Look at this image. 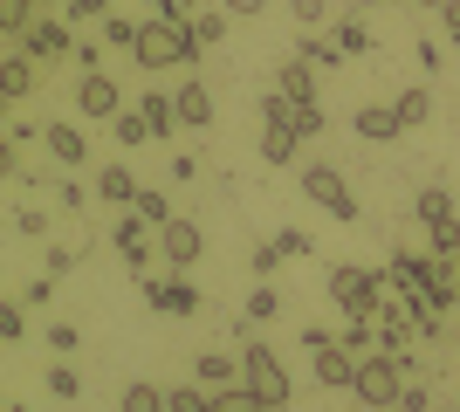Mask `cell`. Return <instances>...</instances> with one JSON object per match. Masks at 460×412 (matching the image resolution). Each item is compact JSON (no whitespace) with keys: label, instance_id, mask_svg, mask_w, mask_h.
Returning <instances> with one entry per match:
<instances>
[{"label":"cell","instance_id":"obj_1","mask_svg":"<svg viewBox=\"0 0 460 412\" xmlns=\"http://www.w3.org/2000/svg\"><path fill=\"white\" fill-rule=\"evenodd\" d=\"M131 62H137V69H192V62H199V35H192V21H179V14H145Z\"/></svg>","mask_w":460,"mask_h":412},{"label":"cell","instance_id":"obj_2","mask_svg":"<svg viewBox=\"0 0 460 412\" xmlns=\"http://www.w3.org/2000/svg\"><path fill=\"white\" fill-rule=\"evenodd\" d=\"M385 295H392V282H385V268H350V261H337L330 268V302L350 316H378Z\"/></svg>","mask_w":460,"mask_h":412},{"label":"cell","instance_id":"obj_3","mask_svg":"<svg viewBox=\"0 0 460 412\" xmlns=\"http://www.w3.org/2000/svg\"><path fill=\"white\" fill-rule=\"evenodd\" d=\"M358 406H371V412H399V399H405V364L392 351H371V357H358Z\"/></svg>","mask_w":460,"mask_h":412},{"label":"cell","instance_id":"obj_4","mask_svg":"<svg viewBox=\"0 0 460 412\" xmlns=\"http://www.w3.org/2000/svg\"><path fill=\"white\" fill-rule=\"evenodd\" d=\"M303 344H309V364H316V385L323 392H337V385H358V351H350L344 337H330V330H303Z\"/></svg>","mask_w":460,"mask_h":412},{"label":"cell","instance_id":"obj_5","mask_svg":"<svg viewBox=\"0 0 460 412\" xmlns=\"http://www.w3.org/2000/svg\"><path fill=\"white\" fill-rule=\"evenodd\" d=\"M241 385H248V392L261 399L269 412H282V406H288V372L275 364L269 344H241Z\"/></svg>","mask_w":460,"mask_h":412},{"label":"cell","instance_id":"obj_6","mask_svg":"<svg viewBox=\"0 0 460 412\" xmlns=\"http://www.w3.org/2000/svg\"><path fill=\"white\" fill-rule=\"evenodd\" d=\"M303 193L316 199V206H330V214L344 220V227L365 214V206H358V193H350V179L337 172V165H323V158H316V165H303Z\"/></svg>","mask_w":460,"mask_h":412},{"label":"cell","instance_id":"obj_7","mask_svg":"<svg viewBox=\"0 0 460 412\" xmlns=\"http://www.w3.org/2000/svg\"><path fill=\"white\" fill-rule=\"evenodd\" d=\"M145 302L158 316H199V289H192L186 268H165V275H145Z\"/></svg>","mask_w":460,"mask_h":412},{"label":"cell","instance_id":"obj_8","mask_svg":"<svg viewBox=\"0 0 460 412\" xmlns=\"http://www.w3.org/2000/svg\"><path fill=\"white\" fill-rule=\"evenodd\" d=\"M111 248L131 261V268H152V255H158V227L137 214V206H124V214H117V227H111Z\"/></svg>","mask_w":460,"mask_h":412},{"label":"cell","instance_id":"obj_9","mask_svg":"<svg viewBox=\"0 0 460 412\" xmlns=\"http://www.w3.org/2000/svg\"><path fill=\"white\" fill-rule=\"evenodd\" d=\"M21 48H28L35 62H76L83 41L69 35V21H62V14H35V28L21 35Z\"/></svg>","mask_w":460,"mask_h":412},{"label":"cell","instance_id":"obj_10","mask_svg":"<svg viewBox=\"0 0 460 412\" xmlns=\"http://www.w3.org/2000/svg\"><path fill=\"white\" fill-rule=\"evenodd\" d=\"M199 248H207V241H199V227H192V220H165V227H158V261H165V268H192V261H199Z\"/></svg>","mask_w":460,"mask_h":412},{"label":"cell","instance_id":"obj_11","mask_svg":"<svg viewBox=\"0 0 460 412\" xmlns=\"http://www.w3.org/2000/svg\"><path fill=\"white\" fill-rule=\"evenodd\" d=\"M76 110L103 124V118H117V110H124V90H117L103 69H83V83H76Z\"/></svg>","mask_w":460,"mask_h":412},{"label":"cell","instance_id":"obj_12","mask_svg":"<svg viewBox=\"0 0 460 412\" xmlns=\"http://www.w3.org/2000/svg\"><path fill=\"white\" fill-rule=\"evenodd\" d=\"M35 83H41V62L28 56V48H14V56L0 62V97H7V103H28V97H35Z\"/></svg>","mask_w":460,"mask_h":412},{"label":"cell","instance_id":"obj_13","mask_svg":"<svg viewBox=\"0 0 460 412\" xmlns=\"http://www.w3.org/2000/svg\"><path fill=\"white\" fill-rule=\"evenodd\" d=\"M41 145H49V158H56V165H69V172H76V165H90V137H83V124H56V118H49Z\"/></svg>","mask_w":460,"mask_h":412},{"label":"cell","instance_id":"obj_14","mask_svg":"<svg viewBox=\"0 0 460 412\" xmlns=\"http://www.w3.org/2000/svg\"><path fill=\"white\" fill-rule=\"evenodd\" d=\"M137 193H145V186H137L131 165H103V172H96V199H103V206H117V214H124V206H137Z\"/></svg>","mask_w":460,"mask_h":412},{"label":"cell","instance_id":"obj_15","mask_svg":"<svg viewBox=\"0 0 460 412\" xmlns=\"http://www.w3.org/2000/svg\"><path fill=\"white\" fill-rule=\"evenodd\" d=\"M192 378H199L207 392H227V385H241V357H227V351H199V357H192Z\"/></svg>","mask_w":460,"mask_h":412},{"label":"cell","instance_id":"obj_16","mask_svg":"<svg viewBox=\"0 0 460 412\" xmlns=\"http://www.w3.org/2000/svg\"><path fill=\"white\" fill-rule=\"evenodd\" d=\"M275 90H282L288 103H316V62H309V56L282 62V76H275Z\"/></svg>","mask_w":460,"mask_h":412},{"label":"cell","instance_id":"obj_17","mask_svg":"<svg viewBox=\"0 0 460 412\" xmlns=\"http://www.w3.org/2000/svg\"><path fill=\"white\" fill-rule=\"evenodd\" d=\"M296 145H303V137H296V118H261V158H269V165L296 158Z\"/></svg>","mask_w":460,"mask_h":412},{"label":"cell","instance_id":"obj_18","mask_svg":"<svg viewBox=\"0 0 460 412\" xmlns=\"http://www.w3.org/2000/svg\"><path fill=\"white\" fill-rule=\"evenodd\" d=\"M172 97H179V124H186V131H207V124H213V97H207V83H179Z\"/></svg>","mask_w":460,"mask_h":412},{"label":"cell","instance_id":"obj_19","mask_svg":"<svg viewBox=\"0 0 460 412\" xmlns=\"http://www.w3.org/2000/svg\"><path fill=\"white\" fill-rule=\"evenodd\" d=\"M111 137H117V145H158L152 118H145V103H124V110L111 118Z\"/></svg>","mask_w":460,"mask_h":412},{"label":"cell","instance_id":"obj_20","mask_svg":"<svg viewBox=\"0 0 460 412\" xmlns=\"http://www.w3.org/2000/svg\"><path fill=\"white\" fill-rule=\"evenodd\" d=\"M399 131H405V124H399L392 103H365V110H358V137H371V145H392Z\"/></svg>","mask_w":460,"mask_h":412},{"label":"cell","instance_id":"obj_21","mask_svg":"<svg viewBox=\"0 0 460 412\" xmlns=\"http://www.w3.org/2000/svg\"><path fill=\"white\" fill-rule=\"evenodd\" d=\"M145 118H152V131H158V145H165V137L172 131H186V124H179V97H165V90H145Z\"/></svg>","mask_w":460,"mask_h":412},{"label":"cell","instance_id":"obj_22","mask_svg":"<svg viewBox=\"0 0 460 412\" xmlns=\"http://www.w3.org/2000/svg\"><path fill=\"white\" fill-rule=\"evenodd\" d=\"M124 412H172V392L152 385V378H131L124 385Z\"/></svg>","mask_w":460,"mask_h":412},{"label":"cell","instance_id":"obj_23","mask_svg":"<svg viewBox=\"0 0 460 412\" xmlns=\"http://www.w3.org/2000/svg\"><path fill=\"white\" fill-rule=\"evenodd\" d=\"M330 35L344 41V56H371V48H378L371 28H365V14H337V21H330Z\"/></svg>","mask_w":460,"mask_h":412},{"label":"cell","instance_id":"obj_24","mask_svg":"<svg viewBox=\"0 0 460 412\" xmlns=\"http://www.w3.org/2000/svg\"><path fill=\"white\" fill-rule=\"evenodd\" d=\"M303 56L316 62V69H337V62H344V41L323 35V28H309V35H303Z\"/></svg>","mask_w":460,"mask_h":412},{"label":"cell","instance_id":"obj_25","mask_svg":"<svg viewBox=\"0 0 460 412\" xmlns=\"http://www.w3.org/2000/svg\"><path fill=\"white\" fill-rule=\"evenodd\" d=\"M282 316V295L261 282V289H248V302H241V323H275Z\"/></svg>","mask_w":460,"mask_h":412},{"label":"cell","instance_id":"obj_26","mask_svg":"<svg viewBox=\"0 0 460 412\" xmlns=\"http://www.w3.org/2000/svg\"><path fill=\"white\" fill-rule=\"evenodd\" d=\"M49 399H62V406H76V399H83V378H76V364H62V357L49 364Z\"/></svg>","mask_w":460,"mask_h":412},{"label":"cell","instance_id":"obj_27","mask_svg":"<svg viewBox=\"0 0 460 412\" xmlns=\"http://www.w3.org/2000/svg\"><path fill=\"white\" fill-rule=\"evenodd\" d=\"M392 110H399V124L412 131V124H426V118H433V97H426L420 83H412V90H399V103H392Z\"/></svg>","mask_w":460,"mask_h":412},{"label":"cell","instance_id":"obj_28","mask_svg":"<svg viewBox=\"0 0 460 412\" xmlns=\"http://www.w3.org/2000/svg\"><path fill=\"white\" fill-rule=\"evenodd\" d=\"M412 206H420L426 227H433V220H454V193H447V186H420V199H412Z\"/></svg>","mask_w":460,"mask_h":412},{"label":"cell","instance_id":"obj_29","mask_svg":"<svg viewBox=\"0 0 460 412\" xmlns=\"http://www.w3.org/2000/svg\"><path fill=\"white\" fill-rule=\"evenodd\" d=\"M96 21H103V41H111V48H137V28H145V21L117 14V7H111V14H96Z\"/></svg>","mask_w":460,"mask_h":412},{"label":"cell","instance_id":"obj_30","mask_svg":"<svg viewBox=\"0 0 460 412\" xmlns=\"http://www.w3.org/2000/svg\"><path fill=\"white\" fill-rule=\"evenodd\" d=\"M344 344H350V351H358V357H371V351H378V316H350Z\"/></svg>","mask_w":460,"mask_h":412},{"label":"cell","instance_id":"obj_31","mask_svg":"<svg viewBox=\"0 0 460 412\" xmlns=\"http://www.w3.org/2000/svg\"><path fill=\"white\" fill-rule=\"evenodd\" d=\"M213 412H269L248 385H227V392H213Z\"/></svg>","mask_w":460,"mask_h":412},{"label":"cell","instance_id":"obj_32","mask_svg":"<svg viewBox=\"0 0 460 412\" xmlns=\"http://www.w3.org/2000/svg\"><path fill=\"white\" fill-rule=\"evenodd\" d=\"M288 21L309 35V28H323V21H330V0H288Z\"/></svg>","mask_w":460,"mask_h":412},{"label":"cell","instance_id":"obj_33","mask_svg":"<svg viewBox=\"0 0 460 412\" xmlns=\"http://www.w3.org/2000/svg\"><path fill=\"white\" fill-rule=\"evenodd\" d=\"M0 337H7V344H21V337H28V302H0Z\"/></svg>","mask_w":460,"mask_h":412},{"label":"cell","instance_id":"obj_34","mask_svg":"<svg viewBox=\"0 0 460 412\" xmlns=\"http://www.w3.org/2000/svg\"><path fill=\"white\" fill-rule=\"evenodd\" d=\"M426 248H433V255H460V220H433V227H426Z\"/></svg>","mask_w":460,"mask_h":412},{"label":"cell","instance_id":"obj_35","mask_svg":"<svg viewBox=\"0 0 460 412\" xmlns=\"http://www.w3.org/2000/svg\"><path fill=\"white\" fill-rule=\"evenodd\" d=\"M282 261H288V255H282V241H261V248L248 255V268H254V282H269V275L282 268Z\"/></svg>","mask_w":460,"mask_h":412},{"label":"cell","instance_id":"obj_36","mask_svg":"<svg viewBox=\"0 0 460 412\" xmlns=\"http://www.w3.org/2000/svg\"><path fill=\"white\" fill-rule=\"evenodd\" d=\"M137 214L152 220V227H165V220H172V206H165V193H158V186H145V193H137Z\"/></svg>","mask_w":460,"mask_h":412},{"label":"cell","instance_id":"obj_37","mask_svg":"<svg viewBox=\"0 0 460 412\" xmlns=\"http://www.w3.org/2000/svg\"><path fill=\"white\" fill-rule=\"evenodd\" d=\"M49 344H56V357H69V351H83V330L56 316V323H49Z\"/></svg>","mask_w":460,"mask_h":412},{"label":"cell","instance_id":"obj_38","mask_svg":"<svg viewBox=\"0 0 460 412\" xmlns=\"http://www.w3.org/2000/svg\"><path fill=\"white\" fill-rule=\"evenodd\" d=\"M192 35H199V48H213V41L227 35V14H192Z\"/></svg>","mask_w":460,"mask_h":412},{"label":"cell","instance_id":"obj_39","mask_svg":"<svg viewBox=\"0 0 460 412\" xmlns=\"http://www.w3.org/2000/svg\"><path fill=\"white\" fill-rule=\"evenodd\" d=\"M275 241H282V255H288V261H303V255H316V241H309L303 227H282V234H275Z\"/></svg>","mask_w":460,"mask_h":412},{"label":"cell","instance_id":"obj_40","mask_svg":"<svg viewBox=\"0 0 460 412\" xmlns=\"http://www.w3.org/2000/svg\"><path fill=\"white\" fill-rule=\"evenodd\" d=\"M14 227L28 241H41V234H49V214H41V206H14Z\"/></svg>","mask_w":460,"mask_h":412},{"label":"cell","instance_id":"obj_41","mask_svg":"<svg viewBox=\"0 0 460 412\" xmlns=\"http://www.w3.org/2000/svg\"><path fill=\"white\" fill-rule=\"evenodd\" d=\"M399 412H433V392H426L420 378H405V399H399Z\"/></svg>","mask_w":460,"mask_h":412},{"label":"cell","instance_id":"obj_42","mask_svg":"<svg viewBox=\"0 0 460 412\" xmlns=\"http://www.w3.org/2000/svg\"><path fill=\"white\" fill-rule=\"evenodd\" d=\"M49 295H56V275H35V282H28V289H21V302H28V310H41V302H49Z\"/></svg>","mask_w":460,"mask_h":412},{"label":"cell","instance_id":"obj_43","mask_svg":"<svg viewBox=\"0 0 460 412\" xmlns=\"http://www.w3.org/2000/svg\"><path fill=\"white\" fill-rule=\"evenodd\" d=\"M323 131V110H316V103H296V137H316Z\"/></svg>","mask_w":460,"mask_h":412},{"label":"cell","instance_id":"obj_44","mask_svg":"<svg viewBox=\"0 0 460 412\" xmlns=\"http://www.w3.org/2000/svg\"><path fill=\"white\" fill-rule=\"evenodd\" d=\"M56 199H62V206H69V214H83V206H90V193H83L76 179H56Z\"/></svg>","mask_w":460,"mask_h":412},{"label":"cell","instance_id":"obj_45","mask_svg":"<svg viewBox=\"0 0 460 412\" xmlns=\"http://www.w3.org/2000/svg\"><path fill=\"white\" fill-rule=\"evenodd\" d=\"M41 131H49V124H35V118H14V124H7V145H35Z\"/></svg>","mask_w":460,"mask_h":412},{"label":"cell","instance_id":"obj_46","mask_svg":"<svg viewBox=\"0 0 460 412\" xmlns=\"http://www.w3.org/2000/svg\"><path fill=\"white\" fill-rule=\"evenodd\" d=\"M412 56H420L426 76H440V41H433V35H420V48H412Z\"/></svg>","mask_w":460,"mask_h":412},{"label":"cell","instance_id":"obj_47","mask_svg":"<svg viewBox=\"0 0 460 412\" xmlns=\"http://www.w3.org/2000/svg\"><path fill=\"white\" fill-rule=\"evenodd\" d=\"M76 268V248H49V275H69Z\"/></svg>","mask_w":460,"mask_h":412},{"label":"cell","instance_id":"obj_48","mask_svg":"<svg viewBox=\"0 0 460 412\" xmlns=\"http://www.w3.org/2000/svg\"><path fill=\"white\" fill-rule=\"evenodd\" d=\"M227 14H269V0H220Z\"/></svg>","mask_w":460,"mask_h":412},{"label":"cell","instance_id":"obj_49","mask_svg":"<svg viewBox=\"0 0 460 412\" xmlns=\"http://www.w3.org/2000/svg\"><path fill=\"white\" fill-rule=\"evenodd\" d=\"M440 21H447V35L460 41V0H447V7H440Z\"/></svg>","mask_w":460,"mask_h":412},{"label":"cell","instance_id":"obj_50","mask_svg":"<svg viewBox=\"0 0 460 412\" xmlns=\"http://www.w3.org/2000/svg\"><path fill=\"white\" fill-rule=\"evenodd\" d=\"M69 14H111V0H69Z\"/></svg>","mask_w":460,"mask_h":412},{"label":"cell","instance_id":"obj_51","mask_svg":"<svg viewBox=\"0 0 460 412\" xmlns=\"http://www.w3.org/2000/svg\"><path fill=\"white\" fill-rule=\"evenodd\" d=\"M412 7H420V14H440V7H447V0H412Z\"/></svg>","mask_w":460,"mask_h":412},{"label":"cell","instance_id":"obj_52","mask_svg":"<svg viewBox=\"0 0 460 412\" xmlns=\"http://www.w3.org/2000/svg\"><path fill=\"white\" fill-rule=\"evenodd\" d=\"M358 7H385V0H358Z\"/></svg>","mask_w":460,"mask_h":412}]
</instances>
